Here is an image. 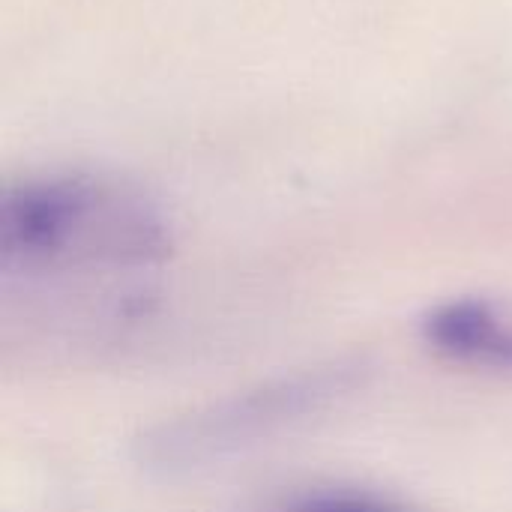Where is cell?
I'll return each instance as SVG.
<instances>
[{"mask_svg":"<svg viewBox=\"0 0 512 512\" xmlns=\"http://www.w3.org/2000/svg\"><path fill=\"white\" fill-rule=\"evenodd\" d=\"M282 512H408L384 498L366 495V492H348V489H321L306 492L285 504Z\"/></svg>","mask_w":512,"mask_h":512,"instance_id":"cell-4","label":"cell"},{"mask_svg":"<svg viewBox=\"0 0 512 512\" xmlns=\"http://www.w3.org/2000/svg\"><path fill=\"white\" fill-rule=\"evenodd\" d=\"M168 255L159 213L132 189L90 174H48L12 186L0 213L3 282L24 291H81L150 276Z\"/></svg>","mask_w":512,"mask_h":512,"instance_id":"cell-1","label":"cell"},{"mask_svg":"<svg viewBox=\"0 0 512 512\" xmlns=\"http://www.w3.org/2000/svg\"><path fill=\"white\" fill-rule=\"evenodd\" d=\"M423 333L450 360L512 369V315L489 300H447L426 315Z\"/></svg>","mask_w":512,"mask_h":512,"instance_id":"cell-3","label":"cell"},{"mask_svg":"<svg viewBox=\"0 0 512 512\" xmlns=\"http://www.w3.org/2000/svg\"><path fill=\"white\" fill-rule=\"evenodd\" d=\"M354 366H327L267 381L255 390L228 396L189 417L159 426L141 444V456L153 468H189L219 459L243 444L273 435L282 426L306 420L327 402L351 390Z\"/></svg>","mask_w":512,"mask_h":512,"instance_id":"cell-2","label":"cell"}]
</instances>
